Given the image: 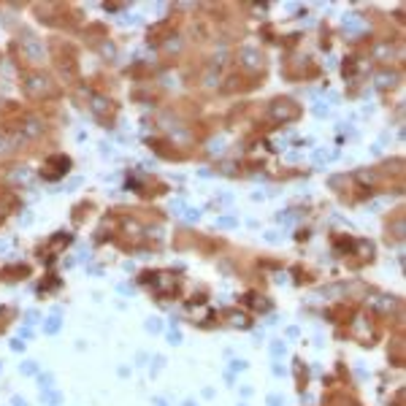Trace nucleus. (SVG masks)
<instances>
[{"label":"nucleus","mask_w":406,"mask_h":406,"mask_svg":"<svg viewBox=\"0 0 406 406\" xmlns=\"http://www.w3.org/2000/svg\"><path fill=\"white\" fill-rule=\"evenodd\" d=\"M236 63L238 68L244 70V73H260L263 68H266V57H263L260 49L255 46H241L236 52Z\"/></svg>","instance_id":"7ed1b4c3"},{"label":"nucleus","mask_w":406,"mask_h":406,"mask_svg":"<svg viewBox=\"0 0 406 406\" xmlns=\"http://www.w3.org/2000/svg\"><path fill=\"white\" fill-rule=\"evenodd\" d=\"M22 90H24V95L33 98V100H44V98H54V95H57L54 81L49 79L46 73H41V70H30V73L22 76Z\"/></svg>","instance_id":"f257e3e1"},{"label":"nucleus","mask_w":406,"mask_h":406,"mask_svg":"<svg viewBox=\"0 0 406 406\" xmlns=\"http://www.w3.org/2000/svg\"><path fill=\"white\" fill-rule=\"evenodd\" d=\"M146 328H149L152 333H157V331H160V322H157V319H149V325H146Z\"/></svg>","instance_id":"5701e85b"},{"label":"nucleus","mask_w":406,"mask_h":406,"mask_svg":"<svg viewBox=\"0 0 406 406\" xmlns=\"http://www.w3.org/2000/svg\"><path fill=\"white\" fill-rule=\"evenodd\" d=\"M8 247H11V241H6V238H3V241H0V252H6Z\"/></svg>","instance_id":"393cba45"},{"label":"nucleus","mask_w":406,"mask_h":406,"mask_svg":"<svg viewBox=\"0 0 406 406\" xmlns=\"http://www.w3.org/2000/svg\"><path fill=\"white\" fill-rule=\"evenodd\" d=\"M22 374H35V363H24L22 365Z\"/></svg>","instance_id":"4be33fe9"},{"label":"nucleus","mask_w":406,"mask_h":406,"mask_svg":"<svg viewBox=\"0 0 406 406\" xmlns=\"http://www.w3.org/2000/svg\"><path fill=\"white\" fill-rule=\"evenodd\" d=\"M393 236L395 238H404V217H398V220H395V225H393Z\"/></svg>","instance_id":"6ab92c4d"},{"label":"nucleus","mask_w":406,"mask_h":406,"mask_svg":"<svg viewBox=\"0 0 406 406\" xmlns=\"http://www.w3.org/2000/svg\"><path fill=\"white\" fill-rule=\"evenodd\" d=\"M19 46H22V57L27 60V63H41V60H44V44H41L38 38H33V35H24V38L19 41Z\"/></svg>","instance_id":"423d86ee"},{"label":"nucleus","mask_w":406,"mask_h":406,"mask_svg":"<svg viewBox=\"0 0 406 406\" xmlns=\"http://www.w3.org/2000/svg\"><path fill=\"white\" fill-rule=\"evenodd\" d=\"M11 149H14V141L8 138V135H3V133H0V155H8Z\"/></svg>","instance_id":"dca6fc26"},{"label":"nucleus","mask_w":406,"mask_h":406,"mask_svg":"<svg viewBox=\"0 0 406 406\" xmlns=\"http://www.w3.org/2000/svg\"><path fill=\"white\" fill-rule=\"evenodd\" d=\"M344 27H349V30H360V27H363V19L349 17V19H344Z\"/></svg>","instance_id":"f3484780"},{"label":"nucleus","mask_w":406,"mask_h":406,"mask_svg":"<svg viewBox=\"0 0 406 406\" xmlns=\"http://www.w3.org/2000/svg\"><path fill=\"white\" fill-rule=\"evenodd\" d=\"M63 244H70V236L60 233V236H54V238H52V247H63Z\"/></svg>","instance_id":"aec40b11"},{"label":"nucleus","mask_w":406,"mask_h":406,"mask_svg":"<svg viewBox=\"0 0 406 406\" xmlns=\"http://www.w3.org/2000/svg\"><path fill=\"white\" fill-rule=\"evenodd\" d=\"M100 52H103L106 57H114V54H116V49H114V44H109V41H103V46H100Z\"/></svg>","instance_id":"412c9836"},{"label":"nucleus","mask_w":406,"mask_h":406,"mask_svg":"<svg viewBox=\"0 0 406 406\" xmlns=\"http://www.w3.org/2000/svg\"><path fill=\"white\" fill-rule=\"evenodd\" d=\"M395 306H398V301H395L393 295H390V298L387 295H379V298H374V301H371V309H377V312H382V314H390Z\"/></svg>","instance_id":"6e6552de"},{"label":"nucleus","mask_w":406,"mask_h":406,"mask_svg":"<svg viewBox=\"0 0 406 406\" xmlns=\"http://www.w3.org/2000/svg\"><path fill=\"white\" fill-rule=\"evenodd\" d=\"M395 79H398V76H395L393 70H390V73H387V70H384V73H379V76H377V87H379V90L395 87Z\"/></svg>","instance_id":"f8f14e48"},{"label":"nucleus","mask_w":406,"mask_h":406,"mask_svg":"<svg viewBox=\"0 0 406 406\" xmlns=\"http://www.w3.org/2000/svg\"><path fill=\"white\" fill-rule=\"evenodd\" d=\"M0 368H3V363H0Z\"/></svg>","instance_id":"bb28decb"},{"label":"nucleus","mask_w":406,"mask_h":406,"mask_svg":"<svg viewBox=\"0 0 406 406\" xmlns=\"http://www.w3.org/2000/svg\"><path fill=\"white\" fill-rule=\"evenodd\" d=\"M268 116H271L273 122H295L298 116H301V106L295 103V100L290 98H276L271 100V106H268Z\"/></svg>","instance_id":"f03ea898"},{"label":"nucleus","mask_w":406,"mask_h":406,"mask_svg":"<svg viewBox=\"0 0 406 406\" xmlns=\"http://www.w3.org/2000/svg\"><path fill=\"white\" fill-rule=\"evenodd\" d=\"M227 319H230V325H236V328H249V317L241 312H227Z\"/></svg>","instance_id":"ddd939ff"},{"label":"nucleus","mask_w":406,"mask_h":406,"mask_svg":"<svg viewBox=\"0 0 406 406\" xmlns=\"http://www.w3.org/2000/svg\"><path fill=\"white\" fill-rule=\"evenodd\" d=\"M27 273H30L27 266H8V268H3V276L6 279H24Z\"/></svg>","instance_id":"9d476101"},{"label":"nucleus","mask_w":406,"mask_h":406,"mask_svg":"<svg viewBox=\"0 0 406 406\" xmlns=\"http://www.w3.org/2000/svg\"><path fill=\"white\" fill-rule=\"evenodd\" d=\"M14 406H24V401L22 398H14Z\"/></svg>","instance_id":"a878e982"},{"label":"nucleus","mask_w":406,"mask_h":406,"mask_svg":"<svg viewBox=\"0 0 406 406\" xmlns=\"http://www.w3.org/2000/svg\"><path fill=\"white\" fill-rule=\"evenodd\" d=\"M162 49H165L168 54H179L181 52V38L179 35H168V38L162 41Z\"/></svg>","instance_id":"9b49d317"},{"label":"nucleus","mask_w":406,"mask_h":406,"mask_svg":"<svg viewBox=\"0 0 406 406\" xmlns=\"http://www.w3.org/2000/svg\"><path fill=\"white\" fill-rule=\"evenodd\" d=\"M355 247H358V255L363 257V260H371L374 257V244L371 241H358Z\"/></svg>","instance_id":"4468645a"},{"label":"nucleus","mask_w":406,"mask_h":406,"mask_svg":"<svg viewBox=\"0 0 406 406\" xmlns=\"http://www.w3.org/2000/svg\"><path fill=\"white\" fill-rule=\"evenodd\" d=\"M68 171H70V157L68 155H52V157H46V165L41 168V176L46 181H57Z\"/></svg>","instance_id":"20e7f679"},{"label":"nucleus","mask_w":406,"mask_h":406,"mask_svg":"<svg viewBox=\"0 0 406 406\" xmlns=\"http://www.w3.org/2000/svg\"><path fill=\"white\" fill-rule=\"evenodd\" d=\"M374 57H377V60H382V63H387V60L393 57V44H390V41H384V44L374 46Z\"/></svg>","instance_id":"1a4fd4ad"},{"label":"nucleus","mask_w":406,"mask_h":406,"mask_svg":"<svg viewBox=\"0 0 406 406\" xmlns=\"http://www.w3.org/2000/svg\"><path fill=\"white\" fill-rule=\"evenodd\" d=\"M217 225H220V227H233L236 222H233V220H217Z\"/></svg>","instance_id":"b1692460"},{"label":"nucleus","mask_w":406,"mask_h":406,"mask_svg":"<svg viewBox=\"0 0 406 406\" xmlns=\"http://www.w3.org/2000/svg\"><path fill=\"white\" fill-rule=\"evenodd\" d=\"M90 111H92L106 128H109L111 119H114V114H116V103L111 98H106V95H92V98H90Z\"/></svg>","instance_id":"39448f33"},{"label":"nucleus","mask_w":406,"mask_h":406,"mask_svg":"<svg viewBox=\"0 0 406 406\" xmlns=\"http://www.w3.org/2000/svg\"><path fill=\"white\" fill-rule=\"evenodd\" d=\"M349 333H352L355 338H360V344H371V338H374V331H371V325H368V317H355Z\"/></svg>","instance_id":"0eeeda50"},{"label":"nucleus","mask_w":406,"mask_h":406,"mask_svg":"<svg viewBox=\"0 0 406 406\" xmlns=\"http://www.w3.org/2000/svg\"><path fill=\"white\" fill-rule=\"evenodd\" d=\"M295 374H298V387L303 390V384H306V368H301V363L295 365Z\"/></svg>","instance_id":"a211bd4d"},{"label":"nucleus","mask_w":406,"mask_h":406,"mask_svg":"<svg viewBox=\"0 0 406 406\" xmlns=\"http://www.w3.org/2000/svg\"><path fill=\"white\" fill-rule=\"evenodd\" d=\"M44 331H46V333H57V331H60V317H57V314L46 319V325H44Z\"/></svg>","instance_id":"2eb2a0df"}]
</instances>
